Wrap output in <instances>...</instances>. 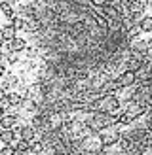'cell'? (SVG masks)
<instances>
[{
	"mask_svg": "<svg viewBox=\"0 0 152 155\" xmlns=\"http://www.w3.org/2000/svg\"><path fill=\"white\" fill-rule=\"evenodd\" d=\"M137 76L135 74V70H131V68H127L126 72H122L120 76H118V80H116V85H120V87H131V85L137 81Z\"/></svg>",
	"mask_w": 152,
	"mask_h": 155,
	"instance_id": "1",
	"label": "cell"
},
{
	"mask_svg": "<svg viewBox=\"0 0 152 155\" xmlns=\"http://www.w3.org/2000/svg\"><path fill=\"white\" fill-rule=\"evenodd\" d=\"M15 121H17V117L13 114H6L0 119V127H2V130H12V127H15Z\"/></svg>",
	"mask_w": 152,
	"mask_h": 155,
	"instance_id": "2",
	"label": "cell"
},
{
	"mask_svg": "<svg viewBox=\"0 0 152 155\" xmlns=\"http://www.w3.org/2000/svg\"><path fill=\"white\" fill-rule=\"evenodd\" d=\"M34 134H36V129L33 125H27L21 129V140H27V142H34Z\"/></svg>",
	"mask_w": 152,
	"mask_h": 155,
	"instance_id": "3",
	"label": "cell"
},
{
	"mask_svg": "<svg viewBox=\"0 0 152 155\" xmlns=\"http://www.w3.org/2000/svg\"><path fill=\"white\" fill-rule=\"evenodd\" d=\"M15 140V130H0V142L4 146H12Z\"/></svg>",
	"mask_w": 152,
	"mask_h": 155,
	"instance_id": "4",
	"label": "cell"
},
{
	"mask_svg": "<svg viewBox=\"0 0 152 155\" xmlns=\"http://www.w3.org/2000/svg\"><path fill=\"white\" fill-rule=\"evenodd\" d=\"M21 95H17V93H10V95H6V100H4V106L8 104V106H19L21 104Z\"/></svg>",
	"mask_w": 152,
	"mask_h": 155,
	"instance_id": "5",
	"label": "cell"
},
{
	"mask_svg": "<svg viewBox=\"0 0 152 155\" xmlns=\"http://www.w3.org/2000/svg\"><path fill=\"white\" fill-rule=\"evenodd\" d=\"M0 32H2L4 40H8V42H13V40H15V28H13L12 25L2 27V28H0Z\"/></svg>",
	"mask_w": 152,
	"mask_h": 155,
	"instance_id": "6",
	"label": "cell"
},
{
	"mask_svg": "<svg viewBox=\"0 0 152 155\" xmlns=\"http://www.w3.org/2000/svg\"><path fill=\"white\" fill-rule=\"evenodd\" d=\"M0 12H2L6 17L13 19V8H12V4L8 2V0H0Z\"/></svg>",
	"mask_w": 152,
	"mask_h": 155,
	"instance_id": "7",
	"label": "cell"
},
{
	"mask_svg": "<svg viewBox=\"0 0 152 155\" xmlns=\"http://www.w3.org/2000/svg\"><path fill=\"white\" fill-rule=\"evenodd\" d=\"M139 28L143 30V32H150V30H152V15H148V17H143V19H141Z\"/></svg>",
	"mask_w": 152,
	"mask_h": 155,
	"instance_id": "8",
	"label": "cell"
},
{
	"mask_svg": "<svg viewBox=\"0 0 152 155\" xmlns=\"http://www.w3.org/2000/svg\"><path fill=\"white\" fill-rule=\"evenodd\" d=\"M15 151L25 155L27 151H30V142H27V140H19L17 144H15Z\"/></svg>",
	"mask_w": 152,
	"mask_h": 155,
	"instance_id": "9",
	"label": "cell"
},
{
	"mask_svg": "<svg viewBox=\"0 0 152 155\" xmlns=\"http://www.w3.org/2000/svg\"><path fill=\"white\" fill-rule=\"evenodd\" d=\"M44 148H46V144H44V140H34V142H30V151L33 153H42L44 151Z\"/></svg>",
	"mask_w": 152,
	"mask_h": 155,
	"instance_id": "10",
	"label": "cell"
},
{
	"mask_svg": "<svg viewBox=\"0 0 152 155\" xmlns=\"http://www.w3.org/2000/svg\"><path fill=\"white\" fill-rule=\"evenodd\" d=\"M10 44H12V51H21V49L27 48V42L23 40V38H15V40L10 42Z\"/></svg>",
	"mask_w": 152,
	"mask_h": 155,
	"instance_id": "11",
	"label": "cell"
},
{
	"mask_svg": "<svg viewBox=\"0 0 152 155\" xmlns=\"http://www.w3.org/2000/svg\"><path fill=\"white\" fill-rule=\"evenodd\" d=\"M12 27H13L15 30H23V28H27V23L23 21L21 17H13V19H12Z\"/></svg>",
	"mask_w": 152,
	"mask_h": 155,
	"instance_id": "12",
	"label": "cell"
},
{
	"mask_svg": "<svg viewBox=\"0 0 152 155\" xmlns=\"http://www.w3.org/2000/svg\"><path fill=\"white\" fill-rule=\"evenodd\" d=\"M17 151H15L13 146H4V148H0V155H15Z\"/></svg>",
	"mask_w": 152,
	"mask_h": 155,
	"instance_id": "13",
	"label": "cell"
},
{
	"mask_svg": "<svg viewBox=\"0 0 152 155\" xmlns=\"http://www.w3.org/2000/svg\"><path fill=\"white\" fill-rule=\"evenodd\" d=\"M91 6H97V8H105L106 4H109V0H89Z\"/></svg>",
	"mask_w": 152,
	"mask_h": 155,
	"instance_id": "14",
	"label": "cell"
},
{
	"mask_svg": "<svg viewBox=\"0 0 152 155\" xmlns=\"http://www.w3.org/2000/svg\"><path fill=\"white\" fill-rule=\"evenodd\" d=\"M4 100H6V93H4V89H2V87H0V104H2Z\"/></svg>",
	"mask_w": 152,
	"mask_h": 155,
	"instance_id": "15",
	"label": "cell"
},
{
	"mask_svg": "<svg viewBox=\"0 0 152 155\" xmlns=\"http://www.w3.org/2000/svg\"><path fill=\"white\" fill-rule=\"evenodd\" d=\"M6 115V110H4V104H0V119Z\"/></svg>",
	"mask_w": 152,
	"mask_h": 155,
	"instance_id": "16",
	"label": "cell"
},
{
	"mask_svg": "<svg viewBox=\"0 0 152 155\" xmlns=\"http://www.w3.org/2000/svg\"><path fill=\"white\" fill-rule=\"evenodd\" d=\"M4 72H6V70H4V64H0V78L4 76Z\"/></svg>",
	"mask_w": 152,
	"mask_h": 155,
	"instance_id": "17",
	"label": "cell"
},
{
	"mask_svg": "<svg viewBox=\"0 0 152 155\" xmlns=\"http://www.w3.org/2000/svg\"><path fill=\"white\" fill-rule=\"evenodd\" d=\"M2 42H4V36H2V32H0V45H2Z\"/></svg>",
	"mask_w": 152,
	"mask_h": 155,
	"instance_id": "18",
	"label": "cell"
},
{
	"mask_svg": "<svg viewBox=\"0 0 152 155\" xmlns=\"http://www.w3.org/2000/svg\"><path fill=\"white\" fill-rule=\"evenodd\" d=\"M4 57V53H2V49H0V59H2Z\"/></svg>",
	"mask_w": 152,
	"mask_h": 155,
	"instance_id": "19",
	"label": "cell"
},
{
	"mask_svg": "<svg viewBox=\"0 0 152 155\" xmlns=\"http://www.w3.org/2000/svg\"><path fill=\"white\" fill-rule=\"evenodd\" d=\"M109 2H118V0H109Z\"/></svg>",
	"mask_w": 152,
	"mask_h": 155,
	"instance_id": "20",
	"label": "cell"
},
{
	"mask_svg": "<svg viewBox=\"0 0 152 155\" xmlns=\"http://www.w3.org/2000/svg\"><path fill=\"white\" fill-rule=\"evenodd\" d=\"M15 155H23V153H15Z\"/></svg>",
	"mask_w": 152,
	"mask_h": 155,
	"instance_id": "21",
	"label": "cell"
}]
</instances>
